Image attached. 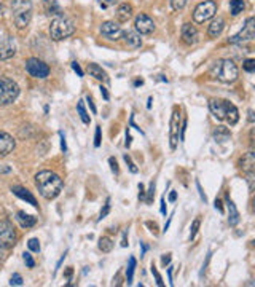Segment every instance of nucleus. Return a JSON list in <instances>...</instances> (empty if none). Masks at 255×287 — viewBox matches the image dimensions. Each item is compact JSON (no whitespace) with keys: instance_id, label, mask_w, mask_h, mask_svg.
Returning <instances> with one entry per match:
<instances>
[{"instance_id":"obj_1","label":"nucleus","mask_w":255,"mask_h":287,"mask_svg":"<svg viewBox=\"0 0 255 287\" xmlns=\"http://www.w3.org/2000/svg\"><path fill=\"white\" fill-rule=\"evenodd\" d=\"M62 179L53 171H40L35 176V187L45 200H54L62 192Z\"/></svg>"},{"instance_id":"obj_2","label":"nucleus","mask_w":255,"mask_h":287,"mask_svg":"<svg viewBox=\"0 0 255 287\" xmlns=\"http://www.w3.org/2000/svg\"><path fill=\"white\" fill-rule=\"evenodd\" d=\"M209 109H211L217 120H226L231 126L239 120V112L236 109V105L225 99H211L209 101Z\"/></svg>"},{"instance_id":"obj_3","label":"nucleus","mask_w":255,"mask_h":287,"mask_svg":"<svg viewBox=\"0 0 255 287\" xmlns=\"http://www.w3.org/2000/svg\"><path fill=\"white\" fill-rule=\"evenodd\" d=\"M211 75L222 83H233L238 78L239 70L231 59H218L211 67Z\"/></svg>"},{"instance_id":"obj_4","label":"nucleus","mask_w":255,"mask_h":287,"mask_svg":"<svg viewBox=\"0 0 255 287\" xmlns=\"http://www.w3.org/2000/svg\"><path fill=\"white\" fill-rule=\"evenodd\" d=\"M32 0H13L12 15L13 23L18 29H26L32 20Z\"/></svg>"},{"instance_id":"obj_5","label":"nucleus","mask_w":255,"mask_h":287,"mask_svg":"<svg viewBox=\"0 0 255 287\" xmlns=\"http://www.w3.org/2000/svg\"><path fill=\"white\" fill-rule=\"evenodd\" d=\"M75 32V26L70 20L64 16H58L54 18L51 21V26H50V37L54 40V42H59V40H64L70 37V35H74Z\"/></svg>"},{"instance_id":"obj_6","label":"nucleus","mask_w":255,"mask_h":287,"mask_svg":"<svg viewBox=\"0 0 255 287\" xmlns=\"http://www.w3.org/2000/svg\"><path fill=\"white\" fill-rule=\"evenodd\" d=\"M20 96V86L15 80L0 75V107L13 104Z\"/></svg>"},{"instance_id":"obj_7","label":"nucleus","mask_w":255,"mask_h":287,"mask_svg":"<svg viewBox=\"0 0 255 287\" xmlns=\"http://www.w3.org/2000/svg\"><path fill=\"white\" fill-rule=\"evenodd\" d=\"M18 241L16 230L10 220L0 222V247L2 249H12Z\"/></svg>"},{"instance_id":"obj_8","label":"nucleus","mask_w":255,"mask_h":287,"mask_svg":"<svg viewBox=\"0 0 255 287\" xmlns=\"http://www.w3.org/2000/svg\"><path fill=\"white\" fill-rule=\"evenodd\" d=\"M217 13V4L214 2V0H204V2L199 4L195 12H193V20L195 23L198 24H203L206 23L207 20H211V18H214V15Z\"/></svg>"},{"instance_id":"obj_9","label":"nucleus","mask_w":255,"mask_h":287,"mask_svg":"<svg viewBox=\"0 0 255 287\" xmlns=\"http://www.w3.org/2000/svg\"><path fill=\"white\" fill-rule=\"evenodd\" d=\"M26 70L34 78H47L50 75V67L47 62H43L39 58H31L26 61Z\"/></svg>"},{"instance_id":"obj_10","label":"nucleus","mask_w":255,"mask_h":287,"mask_svg":"<svg viewBox=\"0 0 255 287\" xmlns=\"http://www.w3.org/2000/svg\"><path fill=\"white\" fill-rule=\"evenodd\" d=\"M253 37H255V20L253 18H249V20L245 21V24L242 26V29L230 39V43L247 42V40H252Z\"/></svg>"},{"instance_id":"obj_11","label":"nucleus","mask_w":255,"mask_h":287,"mask_svg":"<svg viewBox=\"0 0 255 287\" xmlns=\"http://www.w3.org/2000/svg\"><path fill=\"white\" fill-rule=\"evenodd\" d=\"M179 128H180V110L176 109L172 110V118H171V134H169V140H171V149L176 150L177 144H179Z\"/></svg>"},{"instance_id":"obj_12","label":"nucleus","mask_w":255,"mask_h":287,"mask_svg":"<svg viewBox=\"0 0 255 287\" xmlns=\"http://www.w3.org/2000/svg\"><path fill=\"white\" fill-rule=\"evenodd\" d=\"M16 55V43L13 40V37H5L0 39V59L7 61V59H12Z\"/></svg>"},{"instance_id":"obj_13","label":"nucleus","mask_w":255,"mask_h":287,"mask_svg":"<svg viewBox=\"0 0 255 287\" xmlns=\"http://www.w3.org/2000/svg\"><path fill=\"white\" fill-rule=\"evenodd\" d=\"M101 34L108 40H118L123 35V31L120 28V24L115 21H105L101 26Z\"/></svg>"},{"instance_id":"obj_14","label":"nucleus","mask_w":255,"mask_h":287,"mask_svg":"<svg viewBox=\"0 0 255 287\" xmlns=\"http://www.w3.org/2000/svg\"><path fill=\"white\" fill-rule=\"evenodd\" d=\"M134 26H136V31L144 34V35H149L155 31V23L150 16L147 15H144L141 13L138 18H136V21H134Z\"/></svg>"},{"instance_id":"obj_15","label":"nucleus","mask_w":255,"mask_h":287,"mask_svg":"<svg viewBox=\"0 0 255 287\" xmlns=\"http://www.w3.org/2000/svg\"><path fill=\"white\" fill-rule=\"evenodd\" d=\"M16 147V142L13 136H10L5 131H0V158H4L7 155H10Z\"/></svg>"},{"instance_id":"obj_16","label":"nucleus","mask_w":255,"mask_h":287,"mask_svg":"<svg viewBox=\"0 0 255 287\" xmlns=\"http://www.w3.org/2000/svg\"><path fill=\"white\" fill-rule=\"evenodd\" d=\"M180 35H182V40H184V43H187V45H195L198 42V31H196L195 26H191L190 23L182 26Z\"/></svg>"},{"instance_id":"obj_17","label":"nucleus","mask_w":255,"mask_h":287,"mask_svg":"<svg viewBox=\"0 0 255 287\" xmlns=\"http://www.w3.org/2000/svg\"><path fill=\"white\" fill-rule=\"evenodd\" d=\"M12 192L18 196V198H21V200L27 201L29 204H32L34 208H39V204H37V201H35L34 195L29 190H27V188H24V187H13Z\"/></svg>"},{"instance_id":"obj_18","label":"nucleus","mask_w":255,"mask_h":287,"mask_svg":"<svg viewBox=\"0 0 255 287\" xmlns=\"http://www.w3.org/2000/svg\"><path fill=\"white\" fill-rule=\"evenodd\" d=\"M225 29V21L222 20V18H215V20L211 23V26L207 28V35L211 39H217L218 35H220Z\"/></svg>"},{"instance_id":"obj_19","label":"nucleus","mask_w":255,"mask_h":287,"mask_svg":"<svg viewBox=\"0 0 255 287\" xmlns=\"http://www.w3.org/2000/svg\"><path fill=\"white\" fill-rule=\"evenodd\" d=\"M239 166L245 174L253 173V168H255V154L253 152H247V154L241 158Z\"/></svg>"},{"instance_id":"obj_20","label":"nucleus","mask_w":255,"mask_h":287,"mask_svg":"<svg viewBox=\"0 0 255 287\" xmlns=\"http://www.w3.org/2000/svg\"><path fill=\"white\" fill-rule=\"evenodd\" d=\"M131 16H133V5L121 4L116 8V20L120 23H126L128 20H131Z\"/></svg>"},{"instance_id":"obj_21","label":"nucleus","mask_w":255,"mask_h":287,"mask_svg":"<svg viewBox=\"0 0 255 287\" xmlns=\"http://www.w3.org/2000/svg\"><path fill=\"white\" fill-rule=\"evenodd\" d=\"M123 37H124V42H126V45L130 48L136 50V48L142 47V39H141V35L138 32H124Z\"/></svg>"},{"instance_id":"obj_22","label":"nucleus","mask_w":255,"mask_h":287,"mask_svg":"<svg viewBox=\"0 0 255 287\" xmlns=\"http://www.w3.org/2000/svg\"><path fill=\"white\" fill-rule=\"evenodd\" d=\"M16 219H18V222H20V225H21L23 228H31V227L35 225V223H37V219H35L34 215L26 214L24 211L18 212V214H16Z\"/></svg>"},{"instance_id":"obj_23","label":"nucleus","mask_w":255,"mask_h":287,"mask_svg":"<svg viewBox=\"0 0 255 287\" xmlns=\"http://www.w3.org/2000/svg\"><path fill=\"white\" fill-rule=\"evenodd\" d=\"M226 206H228V222H230V225H231V227L238 225V222H239V212H238V209H236L234 203L230 200L228 195H226Z\"/></svg>"},{"instance_id":"obj_24","label":"nucleus","mask_w":255,"mask_h":287,"mask_svg":"<svg viewBox=\"0 0 255 287\" xmlns=\"http://www.w3.org/2000/svg\"><path fill=\"white\" fill-rule=\"evenodd\" d=\"M88 72H89L91 77H94L96 80H99V82H105L107 80L105 70L97 64H88Z\"/></svg>"},{"instance_id":"obj_25","label":"nucleus","mask_w":255,"mask_h":287,"mask_svg":"<svg viewBox=\"0 0 255 287\" xmlns=\"http://www.w3.org/2000/svg\"><path fill=\"white\" fill-rule=\"evenodd\" d=\"M43 5H45V12L48 15H56V16H61L62 10L58 4V0H43Z\"/></svg>"},{"instance_id":"obj_26","label":"nucleus","mask_w":255,"mask_h":287,"mask_svg":"<svg viewBox=\"0 0 255 287\" xmlns=\"http://www.w3.org/2000/svg\"><path fill=\"white\" fill-rule=\"evenodd\" d=\"M244 8H245L244 0H230V12L233 16H238L239 13H242Z\"/></svg>"},{"instance_id":"obj_27","label":"nucleus","mask_w":255,"mask_h":287,"mask_svg":"<svg viewBox=\"0 0 255 287\" xmlns=\"http://www.w3.org/2000/svg\"><path fill=\"white\" fill-rule=\"evenodd\" d=\"M214 137L217 142H225V140H228L230 139V131L223 128V126H218L215 131H214Z\"/></svg>"},{"instance_id":"obj_28","label":"nucleus","mask_w":255,"mask_h":287,"mask_svg":"<svg viewBox=\"0 0 255 287\" xmlns=\"http://www.w3.org/2000/svg\"><path fill=\"white\" fill-rule=\"evenodd\" d=\"M99 249L102 250V252H112L113 249V241L110 238H101L99 239Z\"/></svg>"},{"instance_id":"obj_29","label":"nucleus","mask_w":255,"mask_h":287,"mask_svg":"<svg viewBox=\"0 0 255 287\" xmlns=\"http://www.w3.org/2000/svg\"><path fill=\"white\" fill-rule=\"evenodd\" d=\"M77 110H78V113H80V118H81V121H83L85 124H89V115H88V112H86V109H85V104H83V101H80V102H78V105H77Z\"/></svg>"},{"instance_id":"obj_30","label":"nucleus","mask_w":255,"mask_h":287,"mask_svg":"<svg viewBox=\"0 0 255 287\" xmlns=\"http://www.w3.org/2000/svg\"><path fill=\"white\" fill-rule=\"evenodd\" d=\"M134 268H136V258L131 257V258H130V265H128V270H126V281H128V284H131V282H133Z\"/></svg>"},{"instance_id":"obj_31","label":"nucleus","mask_w":255,"mask_h":287,"mask_svg":"<svg viewBox=\"0 0 255 287\" xmlns=\"http://www.w3.org/2000/svg\"><path fill=\"white\" fill-rule=\"evenodd\" d=\"M185 5H187V0H171V7H172V10H174V12L184 10Z\"/></svg>"},{"instance_id":"obj_32","label":"nucleus","mask_w":255,"mask_h":287,"mask_svg":"<svg viewBox=\"0 0 255 287\" xmlns=\"http://www.w3.org/2000/svg\"><path fill=\"white\" fill-rule=\"evenodd\" d=\"M199 225H201V219H195L193 220V223H191V230H190V239H193L195 236H196V233H198V230H199Z\"/></svg>"},{"instance_id":"obj_33","label":"nucleus","mask_w":255,"mask_h":287,"mask_svg":"<svg viewBox=\"0 0 255 287\" xmlns=\"http://www.w3.org/2000/svg\"><path fill=\"white\" fill-rule=\"evenodd\" d=\"M27 246H29V249L32 250V252H40V243H39V239H29V243H27Z\"/></svg>"},{"instance_id":"obj_34","label":"nucleus","mask_w":255,"mask_h":287,"mask_svg":"<svg viewBox=\"0 0 255 287\" xmlns=\"http://www.w3.org/2000/svg\"><path fill=\"white\" fill-rule=\"evenodd\" d=\"M124 161H126V165L130 166V171H131V173H134V174H138V173H139V169L136 168V165L133 163V160H131L130 155H124Z\"/></svg>"},{"instance_id":"obj_35","label":"nucleus","mask_w":255,"mask_h":287,"mask_svg":"<svg viewBox=\"0 0 255 287\" xmlns=\"http://www.w3.org/2000/svg\"><path fill=\"white\" fill-rule=\"evenodd\" d=\"M23 258H24V262H26L27 268H34V266H35V262H34V258H32V255H31L29 252H24V254H23Z\"/></svg>"},{"instance_id":"obj_36","label":"nucleus","mask_w":255,"mask_h":287,"mask_svg":"<svg viewBox=\"0 0 255 287\" xmlns=\"http://www.w3.org/2000/svg\"><path fill=\"white\" fill-rule=\"evenodd\" d=\"M108 212H110V200H107V203L104 204V209L101 211V214H99V220L105 219Z\"/></svg>"},{"instance_id":"obj_37","label":"nucleus","mask_w":255,"mask_h":287,"mask_svg":"<svg viewBox=\"0 0 255 287\" xmlns=\"http://www.w3.org/2000/svg\"><path fill=\"white\" fill-rule=\"evenodd\" d=\"M97 2H99V5H101L102 8H108V7L116 5L118 2H120V0H97Z\"/></svg>"},{"instance_id":"obj_38","label":"nucleus","mask_w":255,"mask_h":287,"mask_svg":"<svg viewBox=\"0 0 255 287\" xmlns=\"http://www.w3.org/2000/svg\"><path fill=\"white\" fill-rule=\"evenodd\" d=\"M244 70L249 72V74H250V72H253V70H255V61H253V59H247V61H245V62H244Z\"/></svg>"},{"instance_id":"obj_39","label":"nucleus","mask_w":255,"mask_h":287,"mask_svg":"<svg viewBox=\"0 0 255 287\" xmlns=\"http://www.w3.org/2000/svg\"><path fill=\"white\" fill-rule=\"evenodd\" d=\"M10 284H12V285H23V277H21V274L15 273V274L12 276V279H10Z\"/></svg>"},{"instance_id":"obj_40","label":"nucleus","mask_w":255,"mask_h":287,"mask_svg":"<svg viewBox=\"0 0 255 287\" xmlns=\"http://www.w3.org/2000/svg\"><path fill=\"white\" fill-rule=\"evenodd\" d=\"M147 204H150L152 203V200H153V196H155V182H150V187H149V192H147Z\"/></svg>"},{"instance_id":"obj_41","label":"nucleus","mask_w":255,"mask_h":287,"mask_svg":"<svg viewBox=\"0 0 255 287\" xmlns=\"http://www.w3.org/2000/svg\"><path fill=\"white\" fill-rule=\"evenodd\" d=\"M152 273H153V276H155V279H157V284L161 287V285H163V279H161V274L158 273L157 266H155V265H152Z\"/></svg>"},{"instance_id":"obj_42","label":"nucleus","mask_w":255,"mask_h":287,"mask_svg":"<svg viewBox=\"0 0 255 287\" xmlns=\"http://www.w3.org/2000/svg\"><path fill=\"white\" fill-rule=\"evenodd\" d=\"M108 163H110V168H112V171H113L115 174L120 173V169H118V163H116L115 158H108Z\"/></svg>"},{"instance_id":"obj_43","label":"nucleus","mask_w":255,"mask_h":287,"mask_svg":"<svg viewBox=\"0 0 255 287\" xmlns=\"http://www.w3.org/2000/svg\"><path fill=\"white\" fill-rule=\"evenodd\" d=\"M94 146L99 147L101 146V126L96 128V139H94Z\"/></svg>"},{"instance_id":"obj_44","label":"nucleus","mask_w":255,"mask_h":287,"mask_svg":"<svg viewBox=\"0 0 255 287\" xmlns=\"http://www.w3.org/2000/svg\"><path fill=\"white\" fill-rule=\"evenodd\" d=\"M86 101H88V105H89L91 112H93V113H96V112H97V109H96V105H94L93 97H91V96H86Z\"/></svg>"},{"instance_id":"obj_45","label":"nucleus","mask_w":255,"mask_h":287,"mask_svg":"<svg viewBox=\"0 0 255 287\" xmlns=\"http://www.w3.org/2000/svg\"><path fill=\"white\" fill-rule=\"evenodd\" d=\"M72 69H74V70L77 72L78 77H83V70H81V67H80L78 62H72Z\"/></svg>"},{"instance_id":"obj_46","label":"nucleus","mask_w":255,"mask_h":287,"mask_svg":"<svg viewBox=\"0 0 255 287\" xmlns=\"http://www.w3.org/2000/svg\"><path fill=\"white\" fill-rule=\"evenodd\" d=\"M185 129H187V120L182 123V128H180V140H184V137H185Z\"/></svg>"},{"instance_id":"obj_47","label":"nucleus","mask_w":255,"mask_h":287,"mask_svg":"<svg viewBox=\"0 0 255 287\" xmlns=\"http://www.w3.org/2000/svg\"><path fill=\"white\" fill-rule=\"evenodd\" d=\"M59 136H61V149L66 152L67 150V144H66V137H64V134L62 132H59Z\"/></svg>"},{"instance_id":"obj_48","label":"nucleus","mask_w":255,"mask_h":287,"mask_svg":"<svg viewBox=\"0 0 255 287\" xmlns=\"http://www.w3.org/2000/svg\"><path fill=\"white\" fill-rule=\"evenodd\" d=\"M139 198L141 200H145V188L142 184H139Z\"/></svg>"},{"instance_id":"obj_49","label":"nucleus","mask_w":255,"mask_h":287,"mask_svg":"<svg viewBox=\"0 0 255 287\" xmlns=\"http://www.w3.org/2000/svg\"><path fill=\"white\" fill-rule=\"evenodd\" d=\"M5 258H7V255H5V249L0 247V265H2V263L5 262Z\"/></svg>"},{"instance_id":"obj_50","label":"nucleus","mask_w":255,"mask_h":287,"mask_svg":"<svg viewBox=\"0 0 255 287\" xmlns=\"http://www.w3.org/2000/svg\"><path fill=\"white\" fill-rule=\"evenodd\" d=\"M215 209H218V212H223V206L220 200H215Z\"/></svg>"},{"instance_id":"obj_51","label":"nucleus","mask_w":255,"mask_h":287,"mask_svg":"<svg viewBox=\"0 0 255 287\" xmlns=\"http://www.w3.org/2000/svg\"><path fill=\"white\" fill-rule=\"evenodd\" d=\"M196 185H198V190H199V195H201V198L204 200V203L207 201V198H206V195H204V192H203V188H201V185H199V182H196Z\"/></svg>"},{"instance_id":"obj_52","label":"nucleus","mask_w":255,"mask_h":287,"mask_svg":"<svg viewBox=\"0 0 255 287\" xmlns=\"http://www.w3.org/2000/svg\"><path fill=\"white\" fill-rule=\"evenodd\" d=\"M161 262H163V265H165V266H166V265H169V262H171V255H169V254H168V255H165V257L161 258Z\"/></svg>"},{"instance_id":"obj_53","label":"nucleus","mask_w":255,"mask_h":287,"mask_svg":"<svg viewBox=\"0 0 255 287\" xmlns=\"http://www.w3.org/2000/svg\"><path fill=\"white\" fill-rule=\"evenodd\" d=\"M101 94L104 96V99H105V101H108V97H110V96H108V93H107V89H105L104 86H101Z\"/></svg>"},{"instance_id":"obj_54","label":"nucleus","mask_w":255,"mask_h":287,"mask_svg":"<svg viewBox=\"0 0 255 287\" xmlns=\"http://www.w3.org/2000/svg\"><path fill=\"white\" fill-rule=\"evenodd\" d=\"M121 246L126 247L128 246V231H124V235H123V239H121Z\"/></svg>"},{"instance_id":"obj_55","label":"nucleus","mask_w":255,"mask_h":287,"mask_svg":"<svg viewBox=\"0 0 255 287\" xmlns=\"http://www.w3.org/2000/svg\"><path fill=\"white\" fill-rule=\"evenodd\" d=\"M126 147H130L131 146V136H130V131H126V144H124Z\"/></svg>"},{"instance_id":"obj_56","label":"nucleus","mask_w":255,"mask_h":287,"mask_svg":"<svg viewBox=\"0 0 255 287\" xmlns=\"http://www.w3.org/2000/svg\"><path fill=\"white\" fill-rule=\"evenodd\" d=\"M161 214H166V201H165V198H161Z\"/></svg>"},{"instance_id":"obj_57","label":"nucleus","mask_w":255,"mask_h":287,"mask_svg":"<svg viewBox=\"0 0 255 287\" xmlns=\"http://www.w3.org/2000/svg\"><path fill=\"white\" fill-rule=\"evenodd\" d=\"M177 200V193L176 192H171V195H169V201L171 203H174Z\"/></svg>"},{"instance_id":"obj_58","label":"nucleus","mask_w":255,"mask_h":287,"mask_svg":"<svg viewBox=\"0 0 255 287\" xmlns=\"http://www.w3.org/2000/svg\"><path fill=\"white\" fill-rule=\"evenodd\" d=\"M249 121L253 123V112L252 110H249Z\"/></svg>"},{"instance_id":"obj_59","label":"nucleus","mask_w":255,"mask_h":287,"mask_svg":"<svg viewBox=\"0 0 255 287\" xmlns=\"http://www.w3.org/2000/svg\"><path fill=\"white\" fill-rule=\"evenodd\" d=\"M0 173H10V168H0Z\"/></svg>"},{"instance_id":"obj_60","label":"nucleus","mask_w":255,"mask_h":287,"mask_svg":"<svg viewBox=\"0 0 255 287\" xmlns=\"http://www.w3.org/2000/svg\"><path fill=\"white\" fill-rule=\"evenodd\" d=\"M142 83H144L142 80H136V82H134V85H136V86H139V85H142Z\"/></svg>"}]
</instances>
